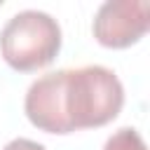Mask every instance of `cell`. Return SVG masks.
<instances>
[{
    "label": "cell",
    "instance_id": "obj_1",
    "mask_svg": "<svg viewBox=\"0 0 150 150\" xmlns=\"http://www.w3.org/2000/svg\"><path fill=\"white\" fill-rule=\"evenodd\" d=\"M124 105V87L105 66L61 68L38 77L23 98L26 117L47 134H73L112 122Z\"/></svg>",
    "mask_w": 150,
    "mask_h": 150
},
{
    "label": "cell",
    "instance_id": "obj_2",
    "mask_svg": "<svg viewBox=\"0 0 150 150\" xmlns=\"http://www.w3.org/2000/svg\"><path fill=\"white\" fill-rule=\"evenodd\" d=\"M61 52L59 21L40 9L16 12L0 30V54L19 73H33L49 66Z\"/></svg>",
    "mask_w": 150,
    "mask_h": 150
},
{
    "label": "cell",
    "instance_id": "obj_3",
    "mask_svg": "<svg viewBox=\"0 0 150 150\" xmlns=\"http://www.w3.org/2000/svg\"><path fill=\"white\" fill-rule=\"evenodd\" d=\"M150 26L148 0H108L96 9L91 30L98 45L108 49H124L136 45Z\"/></svg>",
    "mask_w": 150,
    "mask_h": 150
},
{
    "label": "cell",
    "instance_id": "obj_4",
    "mask_svg": "<svg viewBox=\"0 0 150 150\" xmlns=\"http://www.w3.org/2000/svg\"><path fill=\"white\" fill-rule=\"evenodd\" d=\"M103 150H148L143 136L134 127H122L112 136H108Z\"/></svg>",
    "mask_w": 150,
    "mask_h": 150
},
{
    "label": "cell",
    "instance_id": "obj_5",
    "mask_svg": "<svg viewBox=\"0 0 150 150\" xmlns=\"http://www.w3.org/2000/svg\"><path fill=\"white\" fill-rule=\"evenodd\" d=\"M2 150H47V148L42 143H38V141H30V138H14Z\"/></svg>",
    "mask_w": 150,
    "mask_h": 150
}]
</instances>
